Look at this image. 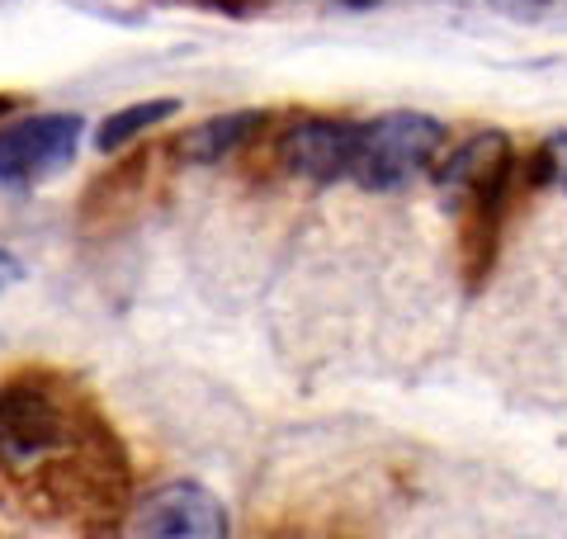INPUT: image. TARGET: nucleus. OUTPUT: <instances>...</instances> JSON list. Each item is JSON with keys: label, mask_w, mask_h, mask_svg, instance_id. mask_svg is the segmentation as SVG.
Returning a JSON list of instances; mask_svg holds the SVG:
<instances>
[{"label": "nucleus", "mask_w": 567, "mask_h": 539, "mask_svg": "<svg viewBox=\"0 0 567 539\" xmlns=\"http://www.w3.org/2000/svg\"><path fill=\"white\" fill-rule=\"evenodd\" d=\"M181 114V100H137V104H123V110L104 114L100 129H95V152H123L133 148L142 133H152L156 123H166Z\"/></svg>", "instance_id": "8"}, {"label": "nucleus", "mask_w": 567, "mask_h": 539, "mask_svg": "<svg viewBox=\"0 0 567 539\" xmlns=\"http://www.w3.org/2000/svg\"><path fill=\"white\" fill-rule=\"evenodd\" d=\"M525 185H563L567 190V129H558L548 142H539V152L529 156Z\"/></svg>", "instance_id": "9"}, {"label": "nucleus", "mask_w": 567, "mask_h": 539, "mask_svg": "<svg viewBox=\"0 0 567 539\" xmlns=\"http://www.w3.org/2000/svg\"><path fill=\"white\" fill-rule=\"evenodd\" d=\"M431 175L445 190V204L464 223L468 284H483V275L496 261V246H502V223H506L511 190H516V175H520L516 142L496 129H483L468 142H458L454 152L440 156Z\"/></svg>", "instance_id": "2"}, {"label": "nucleus", "mask_w": 567, "mask_h": 539, "mask_svg": "<svg viewBox=\"0 0 567 539\" xmlns=\"http://www.w3.org/2000/svg\"><path fill=\"white\" fill-rule=\"evenodd\" d=\"M85 119L58 110V114H29L0 129V180L6 185H39L71 166L81 148Z\"/></svg>", "instance_id": "5"}, {"label": "nucleus", "mask_w": 567, "mask_h": 539, "mask_svg": "<svg viewBox=\"0 0 567 539\" xmlns=\"http://www.w3.org/2000/svg\"><path fill=\"white\" fill-rule=\"evenodd\" d=\"M24 275V265H20V256H10V251L6 246H0V294H6L10 289V284L14 279H20Z\"/></svg>", "instance_id": "11"}, {"label": "nucleus", "mask_w": 567, "mask_h": 539, "mask_svg": "<svg viewBox=\"0 0 567 539\" xmlns=\"http://www.w3.org/2000/svg\"><path fill=\"white\" fill-rule=\"evenodd\" d=\"M502 14H539V10H548L554 0H492Z\"/></svg>", "instance_id": "10"}, {"label": "nucleus", "mask_w": 567, "mask_h": 539, "mask_svg": "<svg viewBox=\"0 0 567 539\" xmlns=\"http://www.w3.org/2000/svg\"><path fill=\"white\" fill-rule=\"evenodd\" d=\"M354 142H360V119L303 114L279 133L275 161H279V171L293 175V180H308V185H336V180H350Z\"/></svg>", "instance_id": "6"}, {"label": "nucleus", "mask_w": 567, "mask_h": 539, "mask_svg": "<svg viewBox=\"0 0 567 539\" xmlns=\"http://www.w3.org/2000/svg\"><path fill=\"white\" fill-rule=\"evenodd\" d=\"M189 6H199V10H233V14H241V10H251L256 0H189Z\"/></svg>", "instance_id": "12"}, {"label": "nucleus", "mask_w": 567, "mask_h": 539, "mask_svg": "<svg viewBox=\"0 0 567 539\" xmlns=\"http://www.w3.org/2000/svg\"><path fill=\"white\" fill-rule=\"evenodd\" d=\"M440 156H445V123L421 110H388L360 119L350 180L369 194L406 190L412 180L431 175Z\"/></svg>", "instance_id": "3"}, {"label": "nucleus", "mask_w": 567, "mask_h": 539, "mask_svg": "<svg viewBox=\"0 0 567 539\" xmlns=\"http://www.w3.org/2000/svg\"><path fill=\"white\" fill-rule=\"evenodd\" d=\"M265 110H227V114H213L204 123H194L181 138L171 142V156L185 161V166H213V161L241 152L260 129H265Z\"/></svg>", "instance_id": "7"}, {"label": "nucleus", "mask_w": 567, "mask_h": 539, "mask_svg": "<svg viewBox=\"0 0 567 539\" xmlns=\"http://www.w3.org/2000/svg\"><path fill=\"white\" fill-rule=\"evenodd\" d=\"M123 539H233L223 497L194 478L152 488L123 520Z\"/></svg>", "instance_id": "4"}, {"label": "nucleus", "mask_w": 567, "mask_h": 539, "mask_svg": "<svg viewBox=\"0 0 567 539\" xmlns=\"http://www.w3.org/2000/svg\"><path fill=\"white\" fill-rule=\"evenodd\" d=\"M0 482L48 526L91 539L133 511V464L114 426L58 369H14L0 379Z\"/></svg>", "instance_id": "1"}]
</instances>
